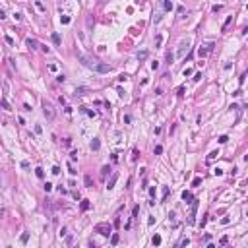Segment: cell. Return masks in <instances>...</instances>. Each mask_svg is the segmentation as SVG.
Wrapping results in <instances>:
<instances>
[{
    "label": "cell",
    "mask_w": 248,
    "mask_h": 248,
    "mask_svg": "<svg viewBox=\"0 0 248 248\" xmlns=\"http://www.w3.org/2000/svg\"><path fill=\"white\" fill-rule=\"evenodd\" d=\"M95 231H97L99 235H103V237H109V235L113 233V227L109 225V223H101V225L95 227Z\"/></svg>",
    "instance_id": "1"
},
{
    "label": "cell",
    "mask_w": 248,
    "mask_h": 248,
    "mask_svg": "<svg viewBox=\"0 0 248 248\" xmlns=\"http://www.w3.org/2000/svg\"><path fill=\"white\" fill-rule=\"evenodd\" d=\"M43 113H45L47 120H52V118H54V107H52L50 103L43 101Z\"/></svg>",
    "instance_id": "2"
},
{
    "label": "cell",
    "mask_w": 248,
    "mask_h": 248,
    "mask_svg": "<svg viewBox=\"0 0 248 248\" xmlns=\"http://www.w3.org/2000/svg\"><path fill=\"white\" fill-rule=\"evenodd\" d=\"M91 68H95V70H97V72H101V74L111 72V66H109V64H95V66H91Z\"/></svg>",
    "instance_id": "3"
},
{
    "label": "cell",
    "mask_w": 248,
    "mask_h": 248,
    "mask_svg": "<svg viewBox=\"0 0 248 248\" xmlns=\"http://www.w3.org/2000/svg\"><path fill=\"white\" fill-rule=\"evenodd\" d=\"M188 45H190V41H180V45H178V56H184V50H188Z\"/></svg>",
    "instance_id": "4"
},
{
    "label": "cell",
    "mask_w": 248,
    "mask_h": 248,
    "mask_svg": "<svg viewBox=\"0 0 248 248\" xmlns=\"http://www.w3.org/2000/svg\"><path fill=\"white\" fill-rule=\"evenodd\" d=\"M116 178H118V174H113V176H111V180L107 182V190H113V188H114V184H116Z\"/></svg>",
    "instance_id": "5"
},
{
    "label": "cell",
    "mask_w": 248,
    "mask_h": 248,
    "mask_svg": "<svg viewBox=\"0 0 248 248\" xmlns=\"http://www.w3.org/2000/svg\"><path fill=\"white\" fill-rule=\"evenodd\" d=\"M99 147H101V142H99L97 138H93V142H91V149H93V151H99Z\"/></svg>",
    "instance_id": "6"
},
{
    "label": "cell",
    "mask_w": 248,
    "mask_h": 248,
    "mask_svg": "<svg viewBox=\"0 0 248 248\" xmlns=\"http://www.w3.org/2000/svg\"><path fill=\"white\" fill-rule=\"evenodd\" d=\"M182 200H184L186 203H190L194 198H192V194H190V192H182Z\"/></svg>",
    "instance_id": "7"
},
{
    "label": "cell",
    "mask_w": 248,
    "mask_h": 248,
    "mask_svg": "<svg viewBox=\"0 0 248 248\" xmlns=\"http://www.w3.org/2000/svg\"><path fill=\"white\" fill-rule=\"evenodd\" d=\"M147 56H149V52H147V50H142V52H138V60H146Z\"/></svg>",
    "instance_id": "8"
},
{
    "label": "cell",
    "mask_w": 248,
    "mask_h": 248,
    "mask_svg": "<svg viewBox=\"0 0 248 248\" xmlns=\"http://www.w3.org/2000/svg\"><path fill=\"white\" fill-rule=\"evenodd\" d=\"M107 173H111V165H105V167L101 169V176H103V178L107 176Z\"/></svg>",
    "instance_id": "9"
},
{
    "label": "cell",
    "mask_w": 248,
    "mask_h": 248,
    "mask_svg": "<svg viewBox=\"0 0 248 248\" xmlns=\"http://www.w3.org/2000/svg\"><path fill=\"white\" fill-rule=\"evenodd\" d=\"M27 47L29 49H37V41L35 39H27Z\"/></svg>",
    "instance_id": "10"
},
{
    "label": "cell",
    "mask_w": 248,
    "mask_h": 248,
    "mask_svg": "<svg viewBox=\"0 0 248 248\" xmlns=\"http://www.w3.org/2000/svg\"><path fill=\"white\" fill-rule=\"evenodd\" d=\"M151 242H153V246H159V244H161V237H159V235H155V237L151 238Z\"/></svg>",
    "instance_id": "11"
},
{
    "label": "cell",
    "mask_w": 248,
    "mask_h": 248,
    "mask_svg": "<svg viewBox=\"0 0 248 248\" xmlns=\"http://www.w3.org/2000/svg\"><path fill=\"white\" fill-rule=\"evenodd\" d=\"M52 43H54V45H60V35H58V33H52Z\"/></svg>",
    "instance_id": "12"
},
{
    "label": "cell",
    "mask_w": 248,
    "mask_h": 248,
    "mask_svg": "<svg viewBox=\"0 0 248 248\" xmlns=\"http://www.w3.org/2000/svg\"><path fill=\"white\" fill-rule=\"evenodd\" d=\"M163 8H165V10H173V2L165 0V2H163Z\"/></svg>",
    "instance_id": "13"
},
{
    "label": "cell",
    "mask_w": 248,
    "mask_h": 248,
    "mask_svg": "<svg viewBox=\"0 0 248 248\" xmlns=\"http://www.w3.org/2000/svg\"><path fill=\"white\" fill-rule=\"evenodd\" d=\"M35 174H37L39 178H43V176H45V173H43V169H41V167H37V169H35Z\"/></svg>",
    "instance_id": "14"
},
{
    "label": "cell",
    "mask_w": 248,
    "mask_h": 248,
    "mask_svg": "<svg viewBox=\"0 0 248 248\" xmlns=\"http://www.w3.org/2000/svg\"><path fill=\"white\" fill-rule=\"evenodd\" d=\"M87 209H89V202L83 200V202H81V211H87Z\"/></svg>",
    "instance_id": "15"
},
{
    "label": "cell",
    "mask_w": 248,
    "mask_h": 248,
    "mask_svg": "<svg viewBox=\"0 0 248 248\" xmlns=\"http://www.w3.org/2000/svg\"><path fill=\"white\" fill-rule=\"evenodd\" d=\"M231 22H233V18H227V20H225V23H223V27H221V31H225L227 27H229V23H231Z\"/></svg>",
    "instance_id": "16"
},
{
    "label": "cell",
    "mask_w": 248,
    "mask_h": 248,
    "mask_svg": "<svg viewBox=\"0 0 248 248\" xmlns=\"http://www.w3.org/2000/svg\"><path fill=\"white\" fill-rule=\"evenodd\" d=\"M153 153H155V155H161V153H163V147H161V146H155Z\"/></svg>",
    "instance_id": "17"
},
{
    "label": "cell",
    "mask_w": 248,
    "mask_h": 248,
    "mask_svg": "<svg viewBox=\"0 0 248 248\" xmlns=\"http://www.w3.org/2000/svg\"><path fill=\"white\" fill-rule=\"evenodd\" d=\"M85 186H87V188H91V186H93V182H91V176H89V174L85 176Z\"/></svg>",
    "instance_id": "18"
},
{
    "label": "cell",
    "mask_w": 248,
    "mask_h": 248,
    "mask_svg": "<svg viewBox=\"0 0 248 248\" xmlns=\"http://www.w3.org/2000/svg\"><path fill=\"white\" fill-rule=\"evenodd\" d=\"M35 6H37V10H39V12H45V6H43V4H41V2H39V0H37V2H35Z\"/></svg>",
    "instance_id": "19"
},
{
    "label": "cell",
    "mask_w": 248,
    "mask_h": 248,
    "mask_svg": "<svg viewBox=\"0 0 248 248\" xmlns=\"http://www.w3.org/2000/svg\"><path fill=\"white\" fill-rule=\"evenodd\" d=\"M161 43H163V37H161V35H157V37H155V47H159Z\"/></svg>",
    "instance_id": "20"
},
{
    "label": "cell",
    "mask_w": 248,
    "mask_h": 248,
    "mask_svg": "<svg viewBox=\"0 0 248 248\" xmlns=\"http://www.w3.org/2000/svg\"><path fill=\"white\" fill-rule=\"evenodd\" d=\"M111 244H118V235H113V237H111Z\"/></svg>",
    "instance_id": "21"
},
{
    "label": "cell",
    "mask_w": 248,
    "mask_h": 248,
    "mask_svg": "<svg viewBox=\"0 0 248 248\" xmlns=\"http://www.w3.org/2000/svg\"><path fill=\"white\" fill-rule=\"evenodd\" d=\"M217 155H219V153H217V151H211V153H209V155H207V159H209V161H211V159H215V157H217Z\"/></svg>",
    "instance_id": "22"
},
{
    "label": "cell",
    "mask_w": 248,
    "mask_h": 248,
    "mask_svg": "<svg viewBox=\"0 0 248 248\" xmlns=\"http://www.w3.org/2000/svg\"><path fill=\"white\" fill-rule=\"evenodd\" d=\"M52 190V184L50 182H45V192H50Z\"/></svg>",
    "instance_id": "23"
},
{
    "label": "cell",
    "mask_w": 248,
    "mask_h": 248,
    "mask_svg": "<svg viewBox=\"0 0 248 248\" xmlns=\"http://www.w3.org/2000/svg\"><path fill=\"white\" fill-rule=\"evenodd\" d=\"M27 240H29V235H27V233H23V235H22V242H23V244H25Z\"/></svg>",
    "instance_id": "24"
},
{
    "label": "cell",
    "mask_w": 248,
    "mask_h": 248,
    "mask_svg": "<svg viewBox=\"0 0 248 248\" xmlns=\"http://www.w3.org/2000/svg\"><path fill=\"white\" fill-rule=\"evenodd\" d=\"M85 91H87V89H85V87H79V89H76V95H83Z\"/></svg>",
    "instance_id": "25"
},
{
    "label": "cell",
    "mask_w": 248,
    "mask_h": 248,
    "mask_svg": "<svg viewBox=\"0 0 248 248\" xmlns=\"http://www.w3.org/2000/svg\"><path fill=\"white\" fill-rule=\"evenodd\" d=\"M188 242H190V240H188V238H182L180 242H178V246H186V244H188Z\"/></svg>",
    "instance_id": "26"
},
{
    "label": "cell",
    "mask_w": 248,
    "mask_h": 248,
    "mask_svg": "<svg viewBox=\"0 0 248 248\" xmlns=\"http://www.w3.org/2000/svg\"><path fill=\"white\" fill-rule=\"evenodd\" d=\"M70 159L76 161V159H78V151H72V153H70Z\"/></svg>",
    "instance_id": "27"
},
{
    "label": "cell",
    "mask_w": 248,
    "mask_h": 248,
    "mask_svg": "<svg viewBox=\"0 0 248 248\" xmlns=\"http://www.w3.org/2000/svg\"><path fill=\"white\" fill-rule=\"evenodd\" d=\"M72 242H74V237H72V235H68V237H66V244H72Z\"/></svg>",
    "instance_id": "28"
},
{
    "label": "cell",
    "mask_w": 248,
    "mask_h": 248,
    "mask_svg": "<svg viewBox=\"0 0 248 248\" xmlns=\"http://www.w3.org/2000/svg\"><path fill=\"white\" fill-rule=\"evenodd\" d=\"M138 155H140V151H138V149H134V151H132V159L136 161V159H138Z\"/></svg>",
    "instance_id": "29"
},
{
    "label": "cell",
    "mask_w": 248,
    "mask_h": 248,
    "mask_svg": "<svg viewBox=\"0 0 248 248\" xmlns=\"http://www.w3.org/2000/svg\"><path fill=\"white\" fill-rule=\"evenodd\" d=\"M2 107H4V109H8V111H10V105H8V101H6V99H2Z\"/></svg>",
    "instance_id": "30"
},
{
    "label": "cell",
    "mask_w": 248,
    "mask_h": 248,
    "mask_svg": "<svg viewBox=\"0 0 248 248\" xmlns=\"http://www.w3.org/2000/svg\"><path fill=\"white\" fill-rule=\"evenodd\" d=\"M167 196H169V188H167V186H165V188H163V200H165V198H167Z\"/></svg>",
    "instance_id": "31"
},
{
    "label": "cell",
    "mask_w": 248,
    "mask_h": 248,
    "mask_svg": "<svg viewBox=\"0 0 248 248\" xmlns=\"http://www.w3.org/2000/svg\"><path fill=\"white\" fill-rule=\"evenodd\" d=\"M60 22H62V23H70V18H68V16H64V18H60Z\"/></svg>",
    "instance_id": "32"
},
{
    "label": "cell",
    "mask_w": 248,
    "mask_h": 248,
    "mask_svg": "<svg viewBox=\"0 0 248 248\" xmlns=\"http://www.w3.org/2000/svg\"><path fill=\"white\" fill-rule=\"evenodd\" d=\"M173 58H174V56H173V54L169 52V54H167V64H171V62H173Z\"/></svg>",
    "instance_id": "33"
},
{
    "label": "cell",
    "mask_w": 248,
    "mask_h": 248,
    "mask_svg": "<svg viewBox=\"0 0 248 248\" xmlns=\"http://www.w3.org/2000/svg\"><path fill=\"white\" fill-rule=\"evenodd\" d=\"M66 233H68V229H66V227H62V229H60V237H64Z\"/></svg>",
    "instance_id": "34"
},
{
    "label": "cell",
    "mask_w": 248,
    "mask_h": 248,
    "mask_svg": "<svg viewBox=\"0 0 248 248\" xmlns=\"http://www.w3.org/2000/svg\"><path fill=\"white\" fill-rule=\"evenodd\" d=\"M227 140H229V138H227V136H221V138H219V144H225Z\"/></svg>",
    "instance_id": "35"
},
{
    "label": "cell",
    "mask_w": 248,
    "mask_h": 248,
    "mask_svg": "<svg viewBox=\"0 0 248 248\" xmlns=\"http://www.w3.org/2000/svg\"><path fill=\"white\" fill-rule=\"evenodd\" d=\"M64 79H66V76H64V74H60V76L56 78V81H64Z\"/></svg>",
    "instance_id": "36"
},
{
    "label": "cell",
    "mask_w": 248,
    "mask_h": 248,
    "mask_svg": "<svg viewBox=\"0 0 248 248\" xmlns=\"http://www.w3.org/2000/svg\"><path fill=\"white\" fill-rule=\"evenodd\" d=\"M60 173V167H52V174H58Z\"/></svg>",
    "instance_id": "37"
}]
</instances>
